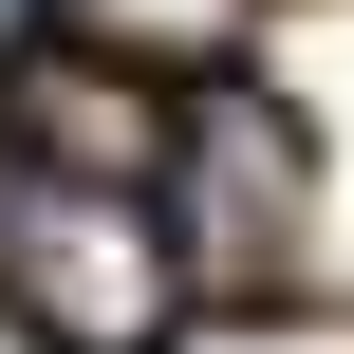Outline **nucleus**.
I'll return each mask as SVG.
<instances>
[{"label": "nucleus", "instance_id": "obj_1", "mask_svg": "<svg viewBox=\"0 0 354 354\" xmlns=\"http://www.w3.org/2000/svg\"><path fill=\"white\" fill-rule=\"evenodd\" d=\"M0 299L56 354H149L187 317V224H168V187H149V168H56V149H19V168H0Z\"/></svg>", "mask_w": 354, "mask_h": 354}, {"label": "nucleus", "instance_id": "obj_2", "mask_svg": "<svg viewBox=\"0 0 354 354\" xmlns=\"http://www.w3.org/2000/svg\"><path fill=\"white\" fill-rule=\"evenodd\" d=\"M168 224H187V280H224V299L280 280V243H299V131L243 75H205V131L168 149Z\"/></svg>", "mask_w": 354, "mask_h": 354}, {"label": "nucleus", "instance_id": "obj_3", "mask_svg": "<svg viewBox=\"0 0 354 354\" xmlns=\"http://www.w3.org/2000/svg\"><path fill=\"white\" fill-rule=\"evenodd\" d=\"M56 37H75V56H168V75H205V56L243 37V0H56Z\"/></svg>", "mask_w": 354, "mask_h": 354}]
</instances>
